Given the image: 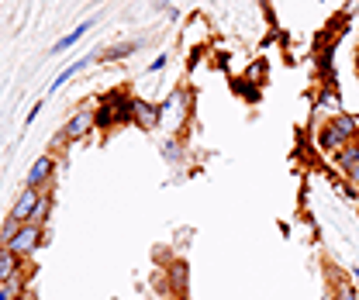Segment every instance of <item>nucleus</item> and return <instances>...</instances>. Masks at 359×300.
<instances>
[{
	"label": "nucleus",
	"mask_w": 359,
	"mask_h": 300,
	"mask_svg": "<svg viewBox=\"0 0 359 300\" xmlns=\"http://www.w3.org/2000/svg\"><path fill=\"white\" fill-rule=\"evenodd\" d=\"M132 100L128 93H121V90H114V93H107V97H100L97 100V128H114V125H132Z\"/></svg>",
	"instance_id": "obj_1"
},
{
	"label": "nucleus",
	"mask_w": 359,
	"mask_h": 300,
	"mask_svg": "<svg viewBox=\"0 0 359 300\" xmlns=\"http://www.w3.org/2000/svg\"><path fill=\"white\" fill-rule=\"evenodd\" d=\"M42 245H45V224H35V221L21 224V231L7 242V249H14L21 259H32Z\"/></svg>",
	"instance_id": "obj_2"
},
{
	"label": "nucleus",
	"mask_w": 359,
	"mask_h": 300,
	"mask_svg": "<svg viewBox=\"0 0 359 300\" xmlns=\"http://www.w3.org/2000/svg\"><path fill=\"white\" fill-rule=\"evenodd\" d=\"M93 128H97V111H93V107H80V111L66 121L59 142H80V138H87Z\"/></svg>",
	"instance_id": "obj_3"
},
{
	"label": "nucleus",
	"mask_w": 359,
	"mask_h": 300,
	"mask_svg": "<svg viewBox=\"0 0 359 300\" xmlns=\"http://www.w3.org/2000/svg\"><path fill=\"white\" fill-rule=\"evenodd\" d=\"M159 121H163V107H159V104H152V100L135 97L132 100V125H138L142 131H152Z\"/></svg>",
	"instance_id": "obj_4"
},
{
	"label": "nucleus",
	"mask_w": 359,
	"mask_h": 300,
	"mask_svg": "<svg viewBox=\"0 0 359 300\" xmlns=\"http://www.w3.org/2000/svg\"><path fill=\"white\" fill-rule=\"evenodd\" d=\"M45 190H35V186H25L21 193H18V200H14V207H11V217H18L21 224H28L32 214H35V207H39V200H42Z\"/></svg>",
	"instance_id": "obj_5"
},
{
	"label": "nucleus",
	"mask_w": 359,
	"mask_h": 300,
	"mask_svg": "<svg viewBox=\"0 0 359 300\" xmlns=\"http://www.w3.org/2000/svg\"><path fill=\"white\" fill-rule=\"evenodd\" d=\"M52 176H55V159L52 156H39L32 163V170H28V186L45 190V186H52Z\"/></svg>",
	"instance_id": "obj_6"
},
{
	"label": "nucleus",
	"mask_w": 359,
	"mask_h": 300,
	"mask_svg": "<svg viewBox=\"0 0 359 300\" xmlns=\"http://www.w3.org/2000/svg\"><path fill=\"white\" fill-rule=\"evenodd\" d=\"M25 273V259L18 256L14 249H7V245H0V287L4 283H11L14 276H21Z\"/></svg>",
	"instance_id": "obj_7"
},
{
	"label": "nucleus",
	"mask_w": 359,
	"mask_h": 300,
	"mask_svg": "<svg viewBox=\"0 0 359 300\" xmlns=\"http://www.w3.org/2000/svg\"><path fill=\"white\" fill-rule=\"evenodd\" d=\"M332 128L339 131V138L349 145V142L359 138V118L356 114H346V111H335V114H332Z\"/></svg>",
	"instance_id": "obj_8"
},
{
	"label": "nucleus",
	"mask_w": 359,
	"mask_h": 300,
	"mask_svg": "<svg viewBox=\"0 0 359 300\" xmlns=\"http://www.w3.org/2000/svg\"><path fill=\"white\" fill-rule=\"evenodd\" d=\"M335 166L346 172V176L356 170V166H359V138H356V142H349L346 149H339V152H335Z\"/></svg>",
	"instance_id": "obj_9"
},
{
	"label": "nucleus",
	"mask_w": 359,
	"mask_h": 300,
	"mask_svg": "<svg viewBox=\"0 0 359 300\" xmlns=\"http://www.w3.org/2000/svg\"><path fill=\"white\" fill-rule=\"evenodd\" d=\"M318 149H325V152H339V149H346V142L339 138V131L332 128V121H325V125L318 128Z\"/></svg>",
	"instance_id": "obj_10"
},
{
	"label": "nucleus",
	"mask_w": 359,
	"mask_h": 300,
	"mask_svg": "<svg viewBox=\"0 0 359 300\" xmlns=\"http://www.w3.org/2000/svg\"><path fill=\"white\" fill-rule=\"evenodd\" d=\"M90 28H93V21H83V25H76V28H73L69 35H62L59 42L52 45V55H59V52H66V48H73V45H76V42H80V39H83V35H87Z\"/></svg>",
	"instance_id": "obj_11"
},
{
	"label": "nucleus",
	"mask_w": 359,
	"mask_h": 300,
	"mask_svg": "<svg viewBox=\"0 0 359 300\" xmlns=\"http://www.w3.org/2000/svg\"><path fill=\"white\" fill-rule=\"evenodd\" d=\"M90 62H97V55H87V59H80V62H73L69 69H62V73H59V76L52 80V90H62V86L69 83V80H73L76 73H83V69H87Z\"/></svg>",
	"instance_id": "obj_12"
},
{
	"label": "nucleus",
	"mask_w": 359,
	"mask_h": 300,
	"mask_svg": "<svg viewBox=\"0 0 359 300\" xmlns=\"http://www.w3.org/2000/svg\"><path fill=\"white\" fill-rule=\"evenodd\" d=\"M52 207H55V197H52V186H45V193H42V200H39V207H35V214H32V221H35V224H45L48 214H52Z\"/></svg>",
	"instance_id": "obj_13"
},
{
	"label": "nucleus",
	"mask_w": 359,
	"mask_h": 300,
	"mask_svg": "<svg viewBox=\"0 0 359 300\" xmlns=\"http://www.w3.org/2000/svg\"><path fill=\"white\" fill-rule=\"evenodd\" d=\"M170 283L180 297H187V262H173L170 266Z\"/></svg>",
	"instance_id": "obj_14"
},
{
	"label": "nucleus",
	"mask_w": 359,
	"mask_h": 300,
	"mask_svg": "<svg viewBox=\"0 0 359 300\" xmlns=\"http://www.w3.org/2000/svg\"><path fill=\"white\" fill-rule=\"evenodd\" d=\"M138 45L135 42H125V45H114V48H107V52H100L97 55V62H114V59H128Z\"/></svg>",
	"instance_id": "obj_15"
},
{
	"label": "nucleus",
	"mask_w": 359,
	"mask_h": 300,
	"mask_svg": "<svg viewBox=\"0 0 359 300\" xmlns=\"http://www.w3.org/2000/svg\"><path fill=\"white\" fill-rule=\"evenodd\" d=\"M18 231H21V221L7 214V217H4V224H0V245H7V242H11Z\"/></svg>",
	"instance_id": "obj_16"
},
{
	"label": "nucleus",
	"mask_w": 359,
	"mask_h": 300,
	"mask_svg": "<svg viewBox=\"0 0 359 300\" xmlns=\"http://www.w3.org/2000/svg\"><path fill=\"white\" fill-rule=\"evenodd\" d=\"M332 297L335 300H359V290L349 283V280H339V283H335V290H332Z\"/></svg>",
	"instance_id": "obj_17"
},
{
	"label": "nucleus",
	"mask_w": 359,
	"mask_h": 300,
	"mask_svg": "<svg viewBox=\"0 0 359 300\" xmlns=\"http://www.w3.org/2000/svg\"><path fill=\"white\" fill-rule=\"evenodd\" d=\"M318 107H325V111H335V107H339L335 93H318Z\"/></svg>",
	"instance_id": "obj_18"
},
{
	"label": "nucleus",
	"mask_w": 359,
	"mask_h": 300,
	"mask_svg": "<svg viewBox=\"0 0 359 300\" xmlns=\"http://www.w3.org/2000/svg\"><path fill=\"white\" fill-rule=\"evenodd\" d=\"M163 66H166V55H156V59H152V66H149V73H159Z\"/></svg>",
	"instance_id": "obj_19"
},
{
	"label": "nucleus",
	"mask_w": 359,
	"mask_h": 300,
	"mask_svg": "<svg viewBox=\"0 0 359 300\" xmlns=\"http://www.w3.org/2000/svg\"><path fill=\"white\" fill-rule=\"evenodd\" d=\"M45 104L42 100H39V104H32V111H28V118H25V121H28V125H32V121H35V118H39V111H42Z\"/></svg>",
	"instance_id": "obj_20"
},
{
	"label": "nucleus",
	"mask_w": 359,
	"mask_h": 300,
	"mask_svg": "<svg viewBox=\"0 0 359 300\" xmlns=\"http://www.w3.org/2000/svg\"><path fill=\"white\" fill-rule=\"evenodd\" d=\"M0 300H14V297H11V290H7V287H0Z\"/></svg>",
	"instance_id": "obj_21"
},
{
	"label": "nucleus",
	"mask_w": 359,
	"mask_h": 300,
	"mask_svg": "<svg viewBox=\"0 0 359 300\" xmlns=\"http://www.w3.org/2000/svg\"><path fill=\"white\" fill-rule=\"evenodd\" d=\"M349 179H353V183H356V186H359V166H356V170H353V172H349Z\"/></svg>",
	"instance_id": "obj_22"
},
{
	"label": "nucleus",
	"mask_w": 359,
	"mask_h": 300,
	"mask_svg": "<svg viewBox=\"0 0 359 300\" xmlns=\"http://www.w3.org/2000/svg\"><path fill=\"white\" fill-rule=\"evenodd\" d=\"M353 66H356V73H359V45H356V52H353Z\"/></svg>",
	"instance_id": "obj_23"
},
{
	"label": "nucleus",
	"mask_w": 359,
	"mask_h": 300,
	"mask_svg": "<svg viewBox=\"0 0 359 300\" xmlns=\"http://www.w3.org/2000/svg\"><path fill=\"white\" fill-rule=\"evenodd\" d=\"M349 273H353V283L359 287V269H349Z\"/></svg>",
	"instance_id": "obj_24"
}]
</instances>
